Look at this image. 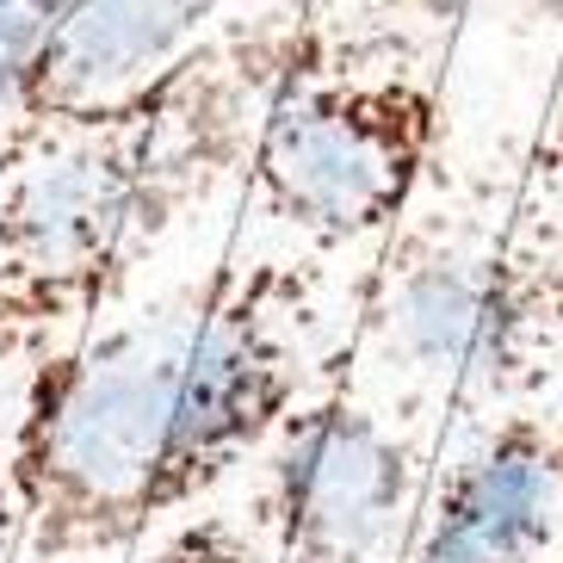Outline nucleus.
<instances>
[{"label": "nucleus", "instance_id": "obj_1", "mask_svg": "<svg viewBox=\"0 0 563 563\" xmlns=\"http://www.w3.org/2000/svg\"><path fill=\"white\" fill-rule=\"evenodd\" d=\"M291 44L211 32L150 87L0 143V365L100 329L143 254L249 162Z\"/></svg>", "mask_w": 563, "mask_h": 563}, {"label": "nucleus", "instance_id": "obj_2", "mask_svg": "<svg viewBox=\"0 0 563 563\" xmlns=\"http://www.w3.org/2000/svg\"><path fill=\"white\" fill-rule=\"evenodd\" d=\"M186 329L192 291L100 322L25 372L7 433L19 563H136L199 508L186 477Z\"/></svg>", "mask_w": 563, "mask_h": 563}, {"label": "nucleus", "instance_id": "obj_3", "mask_svg": "<svg viewBox=\"0 0 563 563\" xmlns=\"http://www.w3.org/2000/svg\"><path fill=\"white\" fill-rule=\"evenodd\" d=\"M440 143V87L397 63L310 56L291 44L249 150V192L316 249L378 242Z\"/></svg>", "mask_w": 563, "mask_h": 563}, {"label": "nucleus", "instance_id": "obj_4", "mask_svg": "<svg viewBox=\"0 0 563 563\" xmlns=\"http://www.w3.org/2000/svg\"><path fill=\"white\" fill-rule=\"evenodd\" d=\"M254 464L249 520L266 563H402L428 452L347 384L303 397Z\"/></svg>", "mask_w": 563, "mask_h": 563}, {"label": "nucleus", "instance_id": "obj_5", "mask_svg": "<svg viewBox=\"0 0 563 563\" xmlns=\"http://www.w3.org/2000/svg\"><path fill=\"white\" fill-rule=\"evenodd\" d=\"M384 353L409 372L446 384L452 397L483 402L532 378L558 347L563 291L551 261L501 242H415L390 266L378 303Z\"/></svg>", "mask_w": 563, "mask_h": 563}, {"label": "nucleus", "instance_id": "obj_6", "mask_svg": "<svg viewBox=\"0 0 563 563\" xmlns=\"http://www.w3.org/2000/svg\"><path fill=\"white\" fill-rule=\"evenodd\" d=\"M563 545V409H514L446 464L402 563H551Z\"/></svg>", "mask_w": 563, "mask_h": 563}, {"label": "nucleus", "instance_id": "obj_7", "mask_svg": "<svg viewBox=\"0 0 563 563\" xmlns=\"http://www.w3.org/2000/svg\"><path fill=\"white\" fill-rule=\"evenodd\" d=\"M223 0H51L13 131L81 118L150 87L217 32Z\"/></svg>", "mask_w": 563, "mask_h": 563}, {"label": "nucleus", "instance_id": "obj_8", "mask_svg": "<svg viewBox=\"0 0 563 563\" xmlns=\"http://www.w3.org/2000/svg\"><path fill=\"white\" fill-rule=\"evenodd\" d=\"M150 563H266L254 520L235 514H186L167 532H155Z\"/></svg>", "mask_w": 563, "mask_h": 563}, {"label": "nucleus", "instance_id": "obj_9", "mask_svg": "<svg viewBox=\"0 0 563 563\" xmlns=\"http://www.w3.org/2000/svg\"><path fill=\"white\" fill-rule=\"evenodd\" d=\"M44 19H51V0H0V143L13 136L19 87H25L32 51L44 37Z\"/></svg>", "mask_w": 563, "mask_h": 563}, {"label": "nucleus", "instance_id": "obj_10", "mask_svg": "<svg viewBox=\"0 0 563 563\" xmlns=\"http://www.w3.org/2000/svg\"><path fill=\"white\" fill-rule=\"evenodd\" d=\"M0 563H19V501H13L7 459H0Z\"/></svg>", "mask_w": 563, "mask_h": 563}, {"label": "nucleus", "instance_id": "obj_11", "mask_svg": "<svg viewBox=\"0 0 563 563\" xmlns=\"http://www.w3.org/2000/svg\"><path fill=\"white\" fill-rule=\"evenodd\" d=\"M390 7H409V13L433 19V25H452V19H464L471 7H483V0H390Z\"/></svg>", "mask_w": 563, "mask_h": 563}, {"label": "nucleus", "instance_id": "obj_12", "mask_svg": "<svg viewBox=\"0 0 563 563\" xmlns=\"http://www.w3.org/2000/svg\"><path fill=\"white\" fill-rule=\"evenodd\" d=\"M551 563H563V545H558V551H551Z\"/></svg>", "mask_w": 563, "mask_h": 563}]
</instances>
